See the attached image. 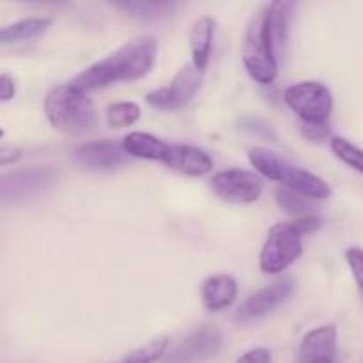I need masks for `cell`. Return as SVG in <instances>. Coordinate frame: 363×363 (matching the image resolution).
<instances>
[{"label":"cell","mask_w":363,"mask_h":363,"mask_svg":"<svg viewBox=\"0 0 363 363\" xmlns=\"http://www.w3.org/2000/svg\"><path fill=\"white\" fill-rule=\"evenodd\" d=\"M222 347V330L216 325H202L181 340L163 363H204Z\"/></svg>","instance_id":"30bf717a"},{"label":"cell","mask_w":363,"mask_h":363,"mask_svg":"<svg viewBox=\"0 0 363 363\" xmlns=\"http://www.w3.org/2000/svg\"><path fill=\"white\" fill-rule=\"evenodd\" d=\"M294 287H296V282L291 277L275 280L273 284L266 286L264 289L257 291L250 298H247L243 305L238 308L234 319L241 325H248V323H254L257 319L264 318V315L272 314L275 308H279L294 293Z\"/></svg>","instance_id":"8fae6325"},{"label":"cell","mask_w":363,"mask_h":363,"mask_svg":"<svg viewBox=\"0 0 363 363\" xmlns=\"http://www.w3.org/2000/svg\"><path fill=\"white\" fill-rule=\"evenodd\" d=\"M123 145L124 151L131 158L149 160V162L160 163H163L170 147L169 142L162 140V138L155 137L151 133H144V131H133V133L126 135L123 138Z\"/></svg>","instance_id":"e0dca14e"},{"label":"cell","mask_w":363,"mask_h":363,"mask_svg":"<svg viewBox=\"0 0 363 363\" xmlns=\"http://www.w3.org/2000/svg\"><path fill=\"white\" fill-rule=\"evenodd\" d=\"M346 261L347 264H350L351 273H353L354 282H357L358 286V291H360V294L363 296V250L362 248L358 247L350 248V250L346 252Z\"/></svg>","instance_id":"cb8c5ba5"},{"label":"cell","mask_w":363,"mask_h":363,"mask_svg":"<svg viewBox=\"0 0 363 363\" xmlns=\"http://www.w3.org/2000/svg\"><path fill=\"white\" fill-rule=\"evenodd\" d=\"M216 21L213 16H202L194 23L190 30V52L194 66L204 71L211 59L213 39H215Z\"/></svg>","instance_id":"2e32d148"},{"label":"cell","mask_w":363,"mask_h":363,"mask_svg":"<svg viewBox=\"0 0 363 363\" xmlns=\"http://www.w3.org/2000/svg\"><path fill=\"white\" fill-rule=\"evenodd\" d=\"M128 152L119 140H92L73 149V160L85 170L106 172L128 163Z\"/></svg>","instance_id":"7c38bea8"},{"label":"cell","mask_w":363,"mask_h":363,"mask_svg":"<svg viewBox=\"0 0 363 363\" xmlns=\"http://www.w3.org/2000/svg\"><path fill=\"white\" fill-rule=\"evenodd\" d=\"M236 363H272V353L264 347H255L241 354Z\"/></svg>","instance_id":"d4e9b609"},{"label":"cell","mask_w":363,"mask_h":363,"mask_svg":"<svg viewBox=\"0 0 363 363\" xmlns=\"http://www.w3.org/2000/svg\"><path fill=\"white\" fill-rule=\"evenodd\" d=\"M248 160L261 176L279 181L282 186L291 188L312 201H325L332 197L333 190L325 179L308 172L303 167L294 165L279 152L269 151L266 147H254L248 151Z\"/></svg>","instance_id":"3957f363"},{"label":"cell","mask_w":363,"mask_h":363,"mask_svg":"<svg viewBox=\"0 0 363 363\" xmlns=\"http://www.w3.org/2000/svg\"><path fill=\"white\" fill-rule=\"evenodd\" d=\"M204 71L197 69L194 62L186 64L177 71L167 87L155 89L145 96V101L158 110H177L186 106L201 89Z\"/></svg>","instance_id":"9c48e42d"},{"label":"cell","mask_w":363,"mask_h":363,"mask_svg":"<svg viewBox=\"0 0 363 363\" xmlns=\"http://www.w3.org/2000/svg\"><path fill=\"white\" fill-rule=\"evenodd\" d=\"M20 158L21 151L18 147H2V152H0V163H2V167L9 165V163L16 162Z\"/></svg>","instance_id":"83f0119b"},{"label":"cell","mask_w":363,"mask_h":363,"mask_svg":"<svg viewBox=\"0 0 363 363\" xmlns=\"http://www.w3.org/2000/svg\"><path fill=\"white\" fill-rule=\"evenodd\" d=\"M156 55L158 41L155 38L133 39L77 74L71 85L87 94L119 82L140 80L152 69Z\"/></svg>","instance_id":"6da1fadb"},{"label":"cell","mask_w":363,"mask_h":363,"mask_svg":"<svg viewBox=\"0 0 363 363\" xmlns=\"http://www.w3.org/2000/svg\"><path fill=\"white\" fill-rule=\"evenodd\" d=\"M301 135H303L305 138H308V140H323V138H326L330 135V128L328 124L326 126H308V124H301Z\"/></svg>","instance_id":"4316f807"},{"label":"cell","mask_w":363,"mask_h":363,"mask_svg":"<svg viewBox=\"0 0 363 363\" xmlns=\"http://www.w3.org/2000/svg\"><path fill=\"white\" fill-rule=\"evenodd\" d=\"M335 325H323L303 337L298 358H300V363H335Z\"/></svg>","instance_id":"5bb4252c"},{"label":"cell","mask_w":363,"mask_h":363,"mask_svg":"<svg viewBox=\"0 0 363 363\" xmlns=\"http://www.w3.org/2000/svg\"><path fill=\"white\" fill-rule=\"evenodd\" d=\"M45 113L55 130L67 135H84L96 126L94 103L71 84L53 87L45 98Z\"/></svg>","instance_id":"5b68a950"},{"label":"cell","mask_w":363,"mask_h":363,"mask_svg":"<svg viewBox=\"0 0 363 363\" xmlns=\"http://www.w3.org/2000/svg\"><path fill=\"white\" fill-rule=\"evenodd\" d=\"M286 105L308 126H326L333 110L332 91L321 82L307 80L293 84L284 92Z\"/></svg>","instance_id":"8992f818"},{"label":"cell","mask_w":363,"mask_h":363,"mask_svg":"<svg viewBox=\"0 0 363 363\" xmlns=\"http://www.w3.org/2000/svg\"><path fill=\"white\" fill-rule=\"evenodd\" d=\"M277 204L280 206L282 211H286L287 215H293L296 218H305V216H315L314 204H312V199L305 197V195L298 194V191L291 190V188L279 186L275 191Z\"/></svg>","instance_id":"d6986e66"},{"label":"cell","mask_w":363,"mask_h":363,"mask_svg":"<svg viewBox=\"0 0 363 363\" xmlns=\"http://www.w3.org/2000/svg\"><path fill=\"white\" fill-rule=\"evenodd\" d=\"M163 165L190 177H202L213 170V158L201 147L190 144H170Z\"/></svg>","instance_id":"4fadbf2b"},{"label":"cell","mask_w":363,"mask_h":363,"mask_svg":"<svg viewBox=\"0 0 363 363\" xmlns=\"http://www.w3.org/2000/svg\"><path fill=\"white\" fill-rule=\"evenodd\" d=\"M16 92V82L9 73L0 74V98L2 101H9Z\"/></svg>","instance_id":"484cf974"},{"label":"cell","mask_w":363,"mask_h":363,"mask_svg":"<svg viewBox=\"0 0 363 363\" xmlns=\"http://www.w3.org/2000/svg\"><path fill=\"white\" fill-rule=\"evenodd\" d=\"M201 296L208 311H223L236 300L238 282L230 275H213L202 282Z\"/></svg>","instance_id":"9a60e30c"},{"label":"cell","mask_w":363,"mask_h":363,"mask_svg":"<svg viewBox=\"0 0 363 363\" xmlns=\"http://www.w3.org/2000/svg\"><path fill=\"white\" fill-rule=\"evenodd\" d=\"M209 188L222 201L233 204H254L262 195V179L252 170L233 167L215 174L209 181Z\"/></svg>","instance_id":"ba28073f"},{"label":"cell","mask_w":363,"mask_h":363,"mask_svg":"<svg viewBox=\"0 0 363 363\" xmlns=\"http://www.w3.org/2000/svg\"><path fill=\"white\" fill-rule=\"evenodd\" d=\"M170 337L169 335H160L156 339L149 340L147 344H144L138 350L131 351L126 358H124V363H155L162 360L165 357L167 350H169Z\"/></svg>","instance_id":"7402d4cb"},{"label":"cell","mask_w":363,"mask_h":363,"mask_svg":"<svg viewBox=\"0 0 363 363\" xmlns=\"http://www.w3.org/2000/svg\"><path fill=\"white\" fill-rule=\"evenodd\" d=\"M52 25V18H27V20H20L13 25H6L0 30V41L4 45L9 43H20L34 39L46 32Z\"/></svg>","instance_id":"ac0fdd59"},{"label":"cell","mask_w":363,"mask_h":363,"mask_svg":"<svg viewBox=\"0 0 363 363\" xmlns=\"http://www.w3.org/2000/svg\"><path fill=\"white\" fill-rule=\"evenodd\" d=\"M57 174L53 167L32 165L4 174L0 179V197L4 204L38 197L53 186Z\"/></svg>","instance_id":"52a82bcc"},{"label":"cell","mask_w":363,"mask_h":363,"mask_svg":"<svg viewBox=\"0 0 363 363\" xmlns=\"http://www.w3.org/2000/svg\"><path fill=\"white\" fill-rule=\"evenodd\" d=\"M245 69L257 84L269 85L279 74L277 48L269 28V4L259 7L247 25L241 46Z\"/></svg>","instance_id":"277c9868"},{"label":"cell","mask_w":363,"mask_h":363,"mask_svg":"<svg viewBox=\"0 0 363 363\" xmlns=\"http://www.w3.org/2000/svg\"><path fill=\"white\" fill-rule=\"evenodd\" d=\"M113 7L124 11L131 18L137 20H158V18L167 16L177 7L174 2H116Z\"/></svg>","instance_id":"ffe728a7"},{"label":"cell","mask_w":363,"mask_h":363,"mask_svg":"<svg viewBox=\"0 0 363 363\" xmlns=\"http://www.w3.org/2000/svg\"><path fill=\"white\" fill-rule=\"evenodd\" d=\"M321 225L318 216L279 222L269 229L259 255V268L266 275H279L298 261L303 254L301 238L314 233Z\"/></svg>","instance_id":"7a4b0ae2"},{"label":"cell","mask_w":363,"mask_h":363,"mask_svg":"<svg viewBox=\"0 0 363 363\" xmlns=\"http://www.w3.org/2000/svg\"><path fill=\"white\" fill-rule=\"evenodd\" d=\"M106 124L113 130L133 126L140 119V106L133 101H119L106 106L105 112Z\"/></svg>","instance_id":"44dd1931"},{"label":"cell","mask_w":363,"mask_h":363,"mask_svg":"<svg viewBox=\"0 0 363 363\" xmlns=\"http://www.w3.org/2000/svg\"><path fill=\"white\" fill-rule=\"evenodd\" d=\"M330 147H332L333 155L340 162H344L347 167L357 170V172L363 174V149L342 137H333L332 142H330Z\"/></svg>","instance_id":"603a6c76"}]
</instances>
